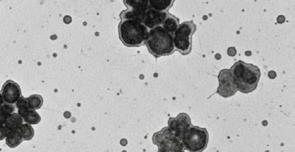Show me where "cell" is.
Returning a JSON list of instances; mask_svg holds the SVG:
<instances>
[{
    "label": "cell",
    "mask_w": 295,
    "mask_h": 152,
    "mask_svg": "<svg viewBox=\"0 0 295 152\" xmlns=\"http://www.w3.org/2000/svg\"><path fill=\"white\" fill-rule=\"evenodd\" d=\"M24 121V119H23L21 115L18 114V113H13L12 114L6 117L3 123H1V126H3L4 128L10 131L17 130L22 125Z\"/></svg>",
    "instance_id": "obj_11"
},
{
    "label": "cell",
    "mask_w": 295,
    "mask_h": 152,
    "mask_svg": "<svg viewBox=\"0 0 295 152\" xmlns=\"http://www.w3.org/2000/svg\"><path fill=\"white\" fill-rule=\"evenodd\" d=\"M25 141H29L33 139L34 135V129L32 128L31 124H22L21 126L18 128Z\"/></svg>",
    "instance_id": "obj_17"
},
{
    "label": "cell",
    "mask_w": 295,
    "mask_h": 152,
    "mask_svg": "<svg viewBox=\"0 0 295 152\" xmlns=\"http://www.w3.org/2000/svg\"><path fill=\"white\" fill-rule=\"evenodd\" d=\"M15 111V107L13 104H9L1 100V123H3L6 117L12 114Z\"/></svg>",
    "instance_id": "obj_19"
},
{
    "label": "cell",
    "mask_w": 295,
    "mask_h": 152,
    "mask_svg": "<svg viewBox=\"0 0 295 152\" xmlns=\"http://www.w3.org/2000/svg\"><path fill=\"white\" fill-rule=\"evenodd\" d=\"M168 124V128L182 136L193 126L190 117L184 113H181L175 118H170Z\"/></svg>",
    "instance_id": "obj_10"
},
{
    "label": "cell",
    "mask_w": 295,
    "mask_h": 152,
    "mask_svg": "<svg viewBox=\"0 0 295 152\" xmlns=\"http://www.w3.org/2000/svg\"><path fill=\"white\" fill-rule=\"evenodd\" d=\"M145 44L149 52L156 58L169 56L175 50L172 34L162 26L150 29Z\"/></svg>",
    "instance_id": "obj_2"
},
{
    "label": "cell",
    "mask_w": 295,
    "mask_h": 152,
    "mask_svg": "<svg viewBox=\"0 0 295 152\" xmlns=\"http://www.w3.org/2000/svg\"><path fill=\"white\" fill-rule=\"evenodd\" d=\"M167 11H160L150 7L145 12L142 24L150 29L161 26L167 17Z\"/></svg>",
    "instance_id": "obj_9"
},
{
    "label": "cell",
    "mask_w": 295,
    "mask_h": 152,
    "mask_svg": "<svg viewBox=\"0 0 295 152\" xmlns=\"http://www.w3.org/2000/svg\"><path fill=\"white\" fill-rule=\"evenodd\" d=\"M230 71L236 83L237 91L248 94L257 88L261 77L259 67L239 61L231 67Z\"/></svg>",
    "instance_id": "obj_1"
},
{
    "label": "cell",
    "mask_w": 295,
    "mask_h": 152,
    "mask_svg": "<svg viewBox=\"0 0 295 152\" xmlns=\"http://www.w3.org/2000/svg\"><path fill=\"white\" fill-rule=\"evenodd\" d=\"M182 140L187 151L202 152L208 146L209 134L206 129L192 126L183 134Z\"/></svg>",
    "instance_id": "obj_5"
},
{
    "label": "cell",
    "mask_w": 295,
    "mask_h": 152,
    "mask_svg": "<svg viewBox=\"0 0 295 152\" xmlns=\"http://www.w3.org/2000/svg\"><path fill=\"white\" fill-rule=\"evenodd\" d=\"M179 19L171 13L167 12L164 22L163 23L162 27L166 31L174 35L175 31L179 26Z\"/></svg>",
    "instance_id": "obj_13"
},
{
    "label": "cell",
    "mask_w": 295,
    "mask_h": 152,
    "mask_svg": "<svg viewBox=\"0 0 295 152\" xmlns=\"http://www.w3.org/2000/svg\"><path fill=\"white\" fill-rule=\"evenodd\" d=\"M173 0H149L150 7L160 11H167L172 7Z\"/></svg>",
    "instance_id": "obj_15"
},
{
    "label": "cell",
    "mask_w": 295,
    "mask_h": 152,
    "mask_svg": "<svg viewBox=\"0 0 295 152\" xmlns=\"http://www.w3.org/2000/svg\"><path fill=\"white\" fill-rule=\"evenodd\" d=\"M119 35L126 47H140L146 43L148 28L137 20H121L119 24Z\"/></svg>",
    "instance_id": "obj_3"
},
{
    "label": "cell",
    "mask_w": 295,
    "mask_h": 152,
    "mask_svg": "<svg viewBox=\"0 0 295 152\" xmlns=\"http://www.w3.org/2000/svg\"><path fill=\"white\" fill-rule=\"evenodd\" d=\"M219 86L216 91L223 98H229L236 94L237 88L233 77L228 69L221 70L218 76Z\"/></svg>",
    "instance_id": "obj_7"
},
{
    "label": "cell",
    "mask_w": 295,
    "mask_h": 152,
    "mask_svg": "<svg viewBox=\"0 0 295 152\" xmlns=\"http://www.w3.org/2000/svg\"><path fill=\"white\" fill-rule=\"evenodd\" d=\"M23 119H24L25 123L31 124V125H35V124L40 123L41 120L40 115L35 110H29L23 117Z\"/></svg>",
    "instance_id": "obj_18"
},
{
    "label": "cell",
    "mask_w": 295,
    "mask_h": 152,
    "mask_svg": "<svg viewBox=\"0 0 295 152\" xmlns=\"http://www.w3.org/2000/svg\"><path fill=\"white\" fill-rule=\"evenodd\" d=\"M16 107L17 108L18 114L21 115L22 117H24L29 110L27 106V99L22 96L16 103Z\"/></svg>",
    "instance_id": "obj_20"
},
{
    "label": "cell",
    "mask_w": 295,
    "mask_h": 152,
    "mask_svg": "<svg viewBox=\"0 0 295 152\" xmlns=\"http://www.w3.org/2000/svg\"><path fill=\"white\" fill-rule=\"evenodd\" d=\"M128 10L144 13L150 8L149 0H130L124 1Z\"/></svg>",
    "instance_id": "obj_12"
},
{
    "label": "cell",
    "mask_w": 295,
    "mask_h": 152,
    "mask_svg": "<svg viewBox=\"0 0 295 152\" xmlns=\"http://www.w3.org/2000/svg\"><path fill=\"white\" fill-rule=\"evenodd\" d=\"M196 31L197 25L191 20L180 24L173 35L175 48L184 56L190 54L192 50V37Z\"/></svg>",
    "instance_id": "obj_6"
},
{
    "label": "cell",
    "mask_w": 295,
    "mask_h": 152,
    "mask_svg": "<svg viewBox=\"0 0 295 152\" xmlns=\"http://www.w3.org/2000/svg\"><path fill=\"white\" fill-rule=\"evenodd\" d=\"M23 141L24 139L18 129L10 131L6 137V144L11 149L18 147Z\"/></svg>",
    "instance_id": "obj_14"
},
{
    "label": "cell",
    "mask_w": 295,
    "mask_h": 152,
    "mask_svg": "<svg viewBox=\"0 0 295 152\" xmlns=\"http://www.w3.org/2000/svg\"><path fill=\"white\" fill-rule=\"evenodd\" d=\"M22 97L20 86L12 80L4 83L1 91V100L9 104H16Z\"/></svg>",
    "instance_id": "obj_8"
},
{
    "label": "cell",
    "mask_w": 295,
    "mask_h": 152,
    "mask_svg": "<svg viewBox=\"0 0 295 152\" xmlns=\"http://www.w3.org/2000/svg\"><path fill=\"white\" fill-rule=\"evenodd\" d=\"M183 136L175 132L169 128H164L162 130L154 134L153 142L158 147L159 152H184Z\"/></svg>",
    "instance_id": "obj_4"
},
{
    "label": "cell",
    "mask_w": 295,
    "mask_h": 152,
    "mask_svg": "<svg viewBox=\"0 0 295 152\" xmlns=\"http://www.w3.org/2000/svg\"><path fill=\"white\" fill-rule=\"evenodd\" d=\"M27 106L29 110H36L40 109L43 106V100L42 96L34 94L27 98Z\"/></svg>",
    "instance_id": "obj_16"
}]
</instances>
